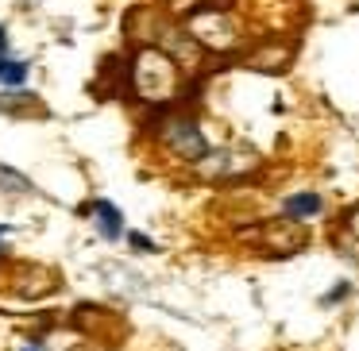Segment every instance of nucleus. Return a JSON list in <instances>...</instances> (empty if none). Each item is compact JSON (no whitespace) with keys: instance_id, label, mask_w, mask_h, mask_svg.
<instances>
[{"instance_id":"1","label":"nucleus","mask_w":359,"mask_h":351,"mask_svg":"<svg viewBox=\"0 0 359 351\" xmlns=\"http://www.w3.org/2000/svg\"><path fill=\"white\" fill-rule=\"evenodd\" d=\"M128 81H132V93L143 104H174L182 97L186 70H182V62L166 47H151L147 43V47H140L132 55Z\"/></svg>"},{"instance_id":"2","label":"nucleus","mask_w":359,"mask_h":351,"mask_svg":"<svg viewBox=\"0 0 359 351\" xmlns=\"http://www.w3.org/2000/svg\"><path fill=\"white\" fill-rule=\"evenodd\" d=\"M186 35L205 50V55H243L251 47L248 24L240 12H232L228 4H201L186 16Z\"/></svg>"},{"instance_id":"3","label":"nucleus","mask_w":359,"mask_h":351,"mask_svg":"<svg viewBox=\"0 0 359 351\" xmlns=\"http://www.w3.org/2000/svg\"><path fill=\"white\" fill-rule=\"evenodd\" d=\"M158 139H163V147L170 151L174 158H182V163H201V158L209 155V139H205L201 124H197L189 112H170V116L158 124Z\"/></svg>"},{"instance_id":"4","label":"nucleus","mask_w":359,"mask_h":351,"mask_svg":"<svg viewBox=\"0 0 359 351\" xmlns=\"http://www.w3.org/2000/svg\"><path fill=\"white\" fill-rule=\"evenodd\" d=\"M255 170H259V155L248 147H220V151H209L197 163V174H205L212 181H236V178H248Z\"/></svg>"},{"instance_id":"5","label":"nucleus","mask_w":359,"mask_h":351,"mask_svg":"<svg viewBox=\"0 0 359 351\" xmlns=\"http://www.w3.org/2000/svg\"><path fill=\"white\" fill-rule=\"evenodd\" d=\"M305 243H309L305 220L282 216V220H266V224L259 228V247H263L266 255H274V259L297 255V251H305Z\"/></svg>"},{"instance_id":"6","label":"nucleus","mask_w":359,"mask_h":351,"mask_svg":"<svg viewBox=\"0 0 359 351\" xmlns=\"http://www.w3.org/2000/svg\"><path fill=\"white\" fill-rule=\"evenodd\" d=\"M243 62L251 70H263V74H282L290 62H294V43L274 35V39H251V47L243 50Z\"/></svg>"},{"instance_id":"7","label":"nucleus","mask_w":359,"mask_h":351,"mask_svg":"<svg viewBox=\"0 0 359 351\" xmlns=\"http://www.w3.org/2000/svg\"><path fill=\"white\" fill-rule=\"evenodd\" d=\"M282 212L286 216H294V220H317L320 212H325V197L320 193H286L282 197Z\"/></svg>"},{"instance_id":"8","label":"nucleus","mask_w":359,"mask_h":351,"mask_svg":"<svg viewBox=\"0 0 359 351\" xmlns=\"http://www.w3.org/2000/svg\"><path fill=\"white\" fill-rule=\"evenodd\" d=\"M93 220H97V232H101L104 240H120V235H124V216L116 212V205L93 201Z\"/></svg>"},{"instance_id":"9","label":"nucleus","mask_w":359,"mask_h":351,"mask_svg":"<svg viewBox=\"0 0 359 351\" xmlns=\"http://www.w3.org/2000/svg\"><path fill=\"white\" fill-rule=\"evenodd\" d=\"M0 189H8V193H32V181L24 174H16L12 166H0Z\"/></svg>"},{"instance_id":"10","label":"nucleus","mask_w":359,"mask_h":351,"mask_svg":"<svg viewBox=\"0 0 359 351\" xmlns=\"http://www.w3.org/2000/svg\"><path fill=\"white\" fill-rule=\"evenodd\" d=\"M24 78H27V66L24 62L0 58V85H24Z\"/></svg>"},{"instance_id":"11","label":"nucleus","mask_w":359,"mask_h":351,"mask_svg":"<svg viewBox=\"0 0 359 351\" xmlns=\"http://www.w3.org/2000/svg\"><path fill=\"white\" fill-rule=\"evenodd\" d=\"M344 232H348V235H351V240H355V243H359V201H355V205H351V209H348V212H344Z\"/></svg>"},{"instance_id":"12","label":"nucleus","mask_w":359,"mask_h":351,"mask_svg":"<svg viewBox=\"0 0 359 351\" xmlns=\"http://www.w3.org/2000/svg\"><path fill=\"white\" fill-rule=\"evenodd\" d=\"M170 4H178V8H201V4H220V0H170Z\"/></svg>"},{"instance_id":"13","label":"nucleus","mask_w":359,"mask_h":351,"mask_svg":"<svg viewBox=\"0 0 359 351\" xmlns=\"http://www.w3.org/2000/svg\"><path fill=\"white\" fill-rule=\"evenodd\" d=\"M132 247L135 251H151V240H147V235H132Z\"/></svg>"},{"instance_id":"14","label":"nucleus","mask_w":359,"mask_h":351,"mask_svg":"<svg viewBox=\"0 0 359 351\" xmlns=\"http://www.w3.org/2000/svg\"><path fill=\"white\" fill-rule=\"evenodd\" d=\"M8 55V32H4V27H0V58Z\"/></svg>"},{"instance_id":"15","label":"nucleus","mask_w":359,"mask_h":351,"mask_svg":"<svg viewBox=\"0 0 359 351\" xmlns=\"http://www.w3.org/2000/svg\"><path fill=\"white\" fill-rule=\"evenodd\" d=\"M20 351H43V343H24Z\"/></svg>"},{"instance_id":"16","label":"nucleus","mask_w":359,"mask_h":351,"mask_svg":"<svg viewBox=\"0 0 359 351\" xmlns=\"http://www.w3.org/2000/svg\"><path fill=\"white\" fill-rule=\"evenodd\" d=\"M4 232H8V228H0V240H4Z\"/></svg>"}]
</instances>
